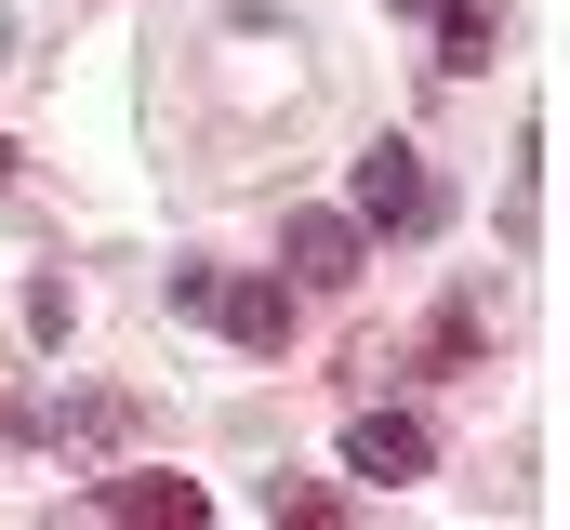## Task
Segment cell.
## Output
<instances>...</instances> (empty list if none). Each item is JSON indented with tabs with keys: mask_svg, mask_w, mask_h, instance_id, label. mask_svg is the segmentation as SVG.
<instances>
[{
	"mask_svg": "<svg viewBox=\"0 0 570 530\" xmlns=\"http://www.w3.org/2000/svg\"><path fill=\"white\" fill-rule=\"evenodd\" d=\"M279 265H292V292H345V278H358V226H345V213H292Z\"/></svg>",
	"mask_w": 570,
	"mask_h": 530,
	"instance_id": "cell-1",
	"label": "cell"
},
{
	"mask_svg": "<svg viewBox=\"0 0 570 530\" xmlns=\"http://www.w3.org/2000/svg\"><path fill=\"white\" fill-rule=\"evenodd\" d=\"M80 518H120V530H159V518H173V530H186V518H199V478H146V464H134V478H94Z\"/></svg>",
	"mask_w": 570,
	"mask_h": 530,
	"instance_id": "cell-2",
	"label": "cell"
},
{
	"mask_svg": "<svg viewBox=\"0 0 570 530\" xmlns=\"http://www.w3.org/2000/svg\"><path fill=\"white\" fill-rule=\"evenodd\" d=\"M213 318H226V332H239L253 359H279L305 305H292V278H213Z\"/></svg>",
	"mask_w": 570,
	"mask_h": 530,
	"instance_id": "cell-3",
	"label": "cell"
},
{
	"mask_svg": "<svg viewBox=\"0 0 570 530\" xmlns=\"http://www.w3.org/2000/svg\"><path fill=\"white\" fill-rule=\"evenodd\" d=\"M345 464L399 491V478H425L438 451H425V424H412V411H358V424H345Z\"/></svg>",
	"mask_w": 570,
	"mask_h": 530,
	"instance_id": "cell-4",
	"label": "cell"
},
{
	"mask_svg": "<svg viewBox=\"0 0 570 530\" xmlns=\"http://www.w3.org/2000/svg\"><path fill=\"white\" fill-rule=\"evenodd\" d=\"M358 226H425V159L412 146H372L358 159Z\"/></svg>",
	"mask_w": 570,
	"mask_h": 530,
	"instance_id": "cell-5",
	"label": "cell"
},
{
	"mask_svg": "<svg viewBox=\"0 0 570 530\" xmlns=\"http://www.w3.org/2000/svg\"><path fill=\"white\" fill-rule=\"evenodd\" d=\"M425 13H438V40H451L438 67H491V40H504V0H425Z\"/></svg>",
	"mask_w": 570,
	"mask_h": 530,
	"instance_id": "cell-6",
	"label": "cell"
},
{
	"mask_svg": "<svg viewBox=\"0 0 570 530\" xmlns=\"http://www.w3.org/2000/svg\"><path fill=\"white\" fill-rule=\"evenodd\" d=\"M385 13H425V0H385Z\"/></svg>",
	"mask_w": 570,
	"mask_h": 530,
	"instance_id": "cell-7",
	"label": "cell"
},
{
	"mask_svg": "<svg viewBox=\"0 0 570 530\" xmlns=\"http://www.w3.org/2000/svg\"><path fill=\"white\" fill-rule=\"evenodd\" d=\"M0 186H13V146H0Z\"/></svg>",
	"mask_w": 570,
	"mask_h": 530,
	"instance_id": "cell-8",
	"label": "cell"
},
{
	"mask_svg": "<svg viewBox=\"0 0 570 530\" xmlns=\"http://www.w3.org/2000/svg\"><path fill=\"white\" fill-rule=\"evenodd\" d=\"M0 53H13V27H0Z\"/></svg>",
	"mask_w": 570,
	"mask_h": 530,
	"instance_id": "cell-9",
	"label": "cell"
}]
</instances>
